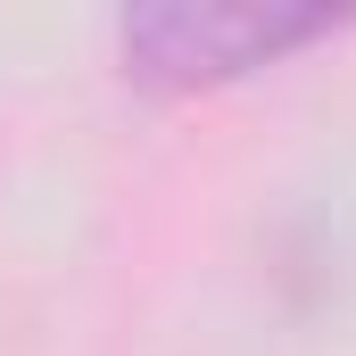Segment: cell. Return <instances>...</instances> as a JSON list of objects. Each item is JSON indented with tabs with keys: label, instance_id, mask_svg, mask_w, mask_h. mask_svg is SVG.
<instances>
[{
	"label": "cell",
	"instance_id": "6da1fadb",
	"mask_svg": "<svg viewBox=\"0 0 356 356\" xmlns=\"http://www.w3.org/2000/svg\"><path fill=\"white\" fill-rule=\"evenodd\" d=\"M332 17L323 8H249V0H166V8H133L116 25L124 75L149 91H199V83H241L273 58L323 42Z\"/></svg>",
	"mask_w": 356,
	"mask_h": 356
}]
</instances>
